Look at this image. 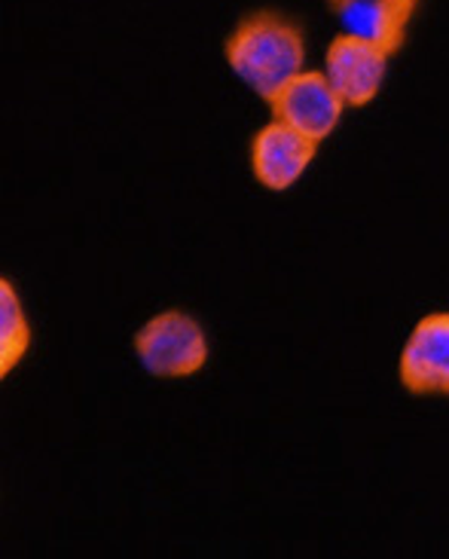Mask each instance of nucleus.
<instances>
[{
  "instance_id": "obj_7",
  "label": "nucleus",
  "mask_w": 449,
  "mask_h": 559,
  "mask_svg": "<svg viewBox=\"0 0 449 559\" xmlns=\"http://www.w3.org/2000/svg\"><path fill=\"white\" fill-rule=\"evenodd\" d=\"M330 13L336 15L345 34L370 40L389 56L401 52L406 40V25L416 10H406L394 0H324Z\"/></svg>"
},
{
  "instance_id": "obj_5",
  "label": "nucleus",
  "mask_w": 449,
  "mask_h": 559,
  "mask_svg": "<svg viewBox=\"0 0 449 559\" xmlns=\"http://www.w3.org/2000/svg\"><path fill=\"white\" fill-rule=\"evenodd\" d=\"M318 153V141L306 138L287 122L272 117L267 126H260L251 138V175L255 181L270 193H287L294 183L309 171Z\"/></svg>"
},
{
  "instance_id": "obj_4",
  "label": "nucleus",
  "mask_w": 449,
  "mask_h": 559,
  "mask_svg": "<svg viewBox=\"0 0 449 559\" xmlns=\"http://www.w3.org/2000/svg\"><path fill=\"white\" fill-rule=\"evenodd\" d=\"M398 379L416 397H449V312L422 316L401 346Z\"/></svg>"
},
{
  "instance_id": "obj_1",
  "label": "nucleus",
  "mask_w": 449,
  "mask_h": 559,
  "mask_svg": "<svg viewBox=\"0 0 449 559\" xmlns=\"http://www.w3.org/2000/svg\"><path fill=\"white\" fill-rule=\"evenodd\" d=\"M226 68L257 98L270 102L275 92L306 71V31L279 10L241 15L224 40Z\"/></svg>"
},
{
  "instance_id": "obj_9",
  "label": "nucleus",
  "mask_w": 449,
  "mask_h": 559,
  "mask_svg": "<svg viewBox=\"0 0 449 559\" xmlns=\"http://www.w3.org/2000/svg\"><path fill=\"white\" fill-rule=\"evenodd\" d=\"M394 3H401V7H406V10H416V3H420V0H394Z\"/></svg>"
},
{
  "instance_id": "obj_6",
  "label": "nucleus",
  "mask_w": 449,
  "mask_h": 559,
  "mask_svg": "<svg viewBox=\"0 0 449 559\" xmlns=\"http://www.w3.org/2000/svg\"><path fill=\"white\" fill-rule=\"evenodd\" d=\"M389 59L391 56L386 49L340 31L324 49L321 71L328 74L333 90L340 92L345 107H367L386 83Z\"/></svg>"
},
{
  "instance_id": "obj_3",
  "label": "nucleus",
  "mask_w": 449,
  "mask_h": 559,
  "mask_svg": "<svg viewBox=\"0 0 449 559\" xmlns=\"http://www.w3.org/2000/svg\"><path fill=\"white\" fill-rule=\"evenodd\" d=\"M267 105L275 120L287 122L291 129H297L318 144L336 132L345 114V102L340 98V92L333 90L328 74L309 71V68L285 83Z\"/></svg>"
},
{
  "instance_id": "obj_8",
  "label": "nucleus",
  "mask_w": 449,
  "mask_h": 559,
  "mask_svg": "<svg viewBox=\"0 0 449 559\" xmlns=\"http://www.w3.org/2000/svg\"><path fill=\"white\" fill-rule=\"evenodd\" d=\"M31 340H34V331H31L25 302L19 297L13 278L3 275L0 278V377L7 379L25 361Z\"/></svg>"
},
{
  "instance_id": "obj_2",
  "label": "nucleus",
  "mask_w": 449,
  "mask_h": 559,
  "mask_svg": "<svg viewBox=\"0 0 449 559\" xmlns=\"http://www.w3.org/2000/svg\"><path fill=\"white\" fill-rule=\"evenodd\" d=\"M138 364L156 379L196 377L209 364L205 328L184 309H163L150 316L132 340Z\"/></svg>"
}]
</instances>
